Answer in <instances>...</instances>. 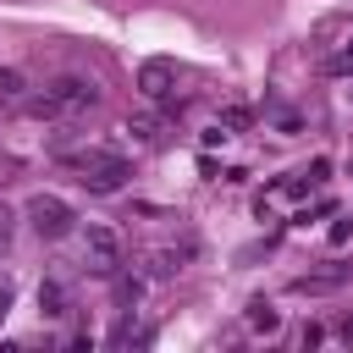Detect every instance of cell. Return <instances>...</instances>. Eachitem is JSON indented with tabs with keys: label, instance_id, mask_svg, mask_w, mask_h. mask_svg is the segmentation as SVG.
Returning a JSON list of instances; mask_svg holds the SVG:
<instances>
[{
	"label": "cell",
	"instance_id": "cell-1",
	"mask_svg": "<svg viewBox=\"0 0 353 353\" xmlns=\"http://www.w3.org/2000/svg\"><path fill=\"white\" fill-rule=\"evenodd\" d=\"M99 99H105V94H99L94 77H83V72H61V77H50L39 94H28L17 110H22L28 121H72V116L94 110Z\"/></svg>",
	"mask_w": 353,
	"mask_h": 353
},
{
	"label": "cell",
	"instance_id": "cell-2",
	"mask_svg": "<svg viewBox=\"0 0 353 353\" xmlns=\"http://www.w3.org/2000/svg\"><path fill=\"white\" fill-rule=\"evenodd\" d=\"M77 248H83V270H88V276H110V270H121V259H127L121 232L105 226V221L77 226Z\"/></svg>",
	"mask_w": 353,
	"mask_h": 353
},
{
	"label": "cell",
	"instance_id": "cell-3",
	"mask_svg": "<svg viewBox=\"0 0 353 353\" xmlns=\"http://www.w3.org/2000/svg\"><path fill=\"white\" fill-rule=\"evenodd\" d=\"M22 215H28V226H33L44 243H61V237L77 232V210H72L61 193H33V199L22 204Z\"/></svg>",
	"mask_w": 353,
	"mask_h": 353
},
{
	"label": "cell",
	"instance_id": "cell-4",
	"mask_svg": "<svg viewBox=\"0 0 353 353\" xmlns=\"http://www.w3.org/2000/svg\"><path fill=\"white\" fill-rule=\"evenodd\" d=\"M347 281H353V265L336 259V265H325V270H303V276H292L287 287H292L298 298H325V292H342Z\"/></svg>",
	"mask_w": 353,
	"mask_h": 353
},
{
	"label": "cell",
	"instance_id": "cell-5",
	"mask_svg": "<svg viewBox=\"0 0 353 353\" xmlns=\"http://www.w3.org/2000/svg\"><path fill=\"white\" fill-rule=\"evenodd\" d=\"M127 176H132V160L110 149V154H105V160H99L94 171H83L77 182H83L88 193H121V188H127Z\"/></svg>",
	"mask_w": 353,
	"mask_h": 353
},
{
	"label": "cell",
	"instance_id": "cell-6",
	"mask_svg": "<svg viewBox=\"0 0 353 353\" xmlns=\"http://www.w3.org/2000/svg\"><path fill=\"white\" fill-rule=\"evenodd\" d=\"M188 259H193V237L165 243V248H149V254H143V276H149V281H171L176 270H188Z\"/></svg>",
	"mask_w": 353,
	"mask_h": 353
},
{
	"label": "cell",
	"instance_id": "cell-7",
	"mask_svg": "<svg viewBox=\"0 0 353 353\" xmlns=\"http://www.w3.org/2000/svg\"><path fill=\"white\" fill-rule=\"evenodd\" d=\"M132 83H138V94H143V99H154V105H160L165 94H176V66H171V61H143Z\"/></svg>",
	"mask_w": 353,
	"mask_h": 353
},
{
	"label": "cell",
	"instance_id": "cell-8",
	"mask_svg": "<svg viewBox=\"0 0 353 353\" xmlns=\"http://www.w3.org/2000/svg\"><path fill=\"white\" fill-rule=\"evenodd\" d=\"M39 314H44V320H66V314H72V287H66L61 276H44V281H39Z\"/></svg>",
	"mask_w": 353,
	"mask_h": 353
},
{
	"label": "cell",
	"instance_id": "cell-9",
	"mask_svg": "<svg viewBox=\"0 0 353 353\" xmlns=\"http://www.w3.org/2000/svg\"><path fill=\"white\" fill-rule=\"evenodd\" d=\"M127 138H132L138 149H154V143L165 138V116H149V110H138V116H127Z\"/></svg>",
	"mask_w": 353,
	"mask_h": 353
},
{
	"label": "cell",
	"instance_id": "cell-10",
	"mask_svg": "<svg viewBox=\"0 0 353 353\" xmlns=\"http://www.w3.org/2000/svg\"><path fill=\"white\" fill-rule=\"evenodd\" d=\"M143 281H149V276H138V270H110V287H116V303H121V309H132V303L143 298Z\"/></svg>",
	"mask_w": 353,
	"mask_h": 353
},
{
	"label": "cell",
	"instance_id": "cell-11",
	"mask_svg": "<svg viewBox=\"0 0 353 353\" xmlns=\"http://www.w3.org/2000/svg\"><path fill=\"white\" fill-rule=\"evenodd\" d=\"M22 99H28V77H22L17 66H0V105H11V110H17Z\"/></svg>",
	"mask_w": 353,
	"mask_h": 353
},
{
	"label": "cell",
	"instance_id": "cell-12",
	"mask_svg": "<svg viewBox=\"0 0 353 353\" xmlns=\"http://www.w3.org/2000/svg\"><path fill=\"white\" fill-rule=\"evenodd\" d=\"M215 127H221V132H243V127H254V105H226V110L215 116Z\"/></svg>",
	"mask_w": 353,
	"mask_h": 353
},
{
	"label": "cell",
	"instance_id": "cell-13",
	"mask_svg": "<svg viewBox=\"0 0 353 353\" xmlns=\"http://www.w3.org/2000/svg\"><path fill=\"white\" fill-rule=\"evenodd\" d=\"M248 325H254V331H276V325H281V314H276V303H265V298H254V303H248Z\"/></svg>",
	"mask_w": 353,
	"mask_h": 353
},
{
	"label": "cell",
	"instance_id": "cell-14",
	"mask_svg": "<svg viewBox=\"0 0 353 353\" xmlns=\"http://www.w3.org/2000/svg\"><path fill=\"white\" fill-rule=\"evenodd\" d=\"M149 336H154V331H149V325H138L132 314H127V320L110 331V342H116V347H132V342H149Z\"/></svg>",
	"mask_w": 353,
	"mask_h": 353
},
{
	"label": "cell",
	"instance_id": "cell-15",
	"mask_svg": "<svg viewBox=\"0 0 353 353\" xmlns=\"http://www.w3.org/2000/svg\"><path fill=\"white\" fill-rule=\"evenodd\" d=\"M325 72H331V77H347V72H353V39H347L336 55H325Z\"/></svg>",
	"mask_w": 353,
	"mask_h": 353
},
{
	"label": "cell",
	"instance_id": "cell-16",
	"mask_svg": "<svg viewBox=\"0 0 353 353\" xmlns=\"http://www.w3.org/2000/svg\"><path fill=\"white\" fill-rule=\"evenodd\" d=\"M11 232H17V215H11V210H6V204H0V248H6V243H11Z\"/></svg>",
	"mask_w": 353,
	"mask_h": 353
},
{
	"label": "cell",
	"instance_id": "cell-17",
	"mask_svg": "<svg viewBox=\"0 0 353 353\" xmlns=\"http://www.w3.org/2000/svg\"><path fill=\"white\" fill-rule=\"evenodd\" d=\"M11 298H17V287H11V276H0V320H6V309H11Z\"/></svg>",
	"mask_w": 353,
	"mask_h": 353
},
{
	"label": "cell",
	"instance_id": "cell-18",
	"mask_svg": "<svg viewBox=\"0 0 353 353\" xmlns=\"http://www.w3.org/2000/svg\"><path fill=\"white\" fill-rule=\"evenodd\" d=\"M336 336H342V342H353V314H342V320H336Z\"/></svg>",
	"mask_w": 353,
	"mask_h": 353
}]
</instances>
